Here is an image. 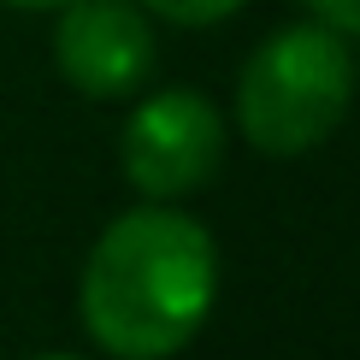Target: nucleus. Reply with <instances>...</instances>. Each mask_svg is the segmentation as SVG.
<instances>
[{"label": "nucleus", "mask_w": 360, "mask_h": 360, "mask_svg": "<svg viewBox=\"0 0 360 360\" xmlns=\"http://www.w3.org/2000/svg\"><path fill=\"white\" fill-rule=\"evenodd\" d=\"M313 24L337 30V36H360V0H307Z\"/></svg>", "instance_id": "6"}, {"label": "nucleus", "mask_w": 360, "mask_h": 360, "mask_svg": "<svg viewBox=\"0 0 360 360\" xmlns=\"http://www.w3.org/2000/svg\"><path fill=\"white\" fill-rule=\"evenodd\" d=\"M118 166L130 189L148 201H177V195L207 189L224 166V118L195 89H160L124 118L118 136Z\"/></svg>", "instance_id": "3"}, {"label": "nucleus", "mask_w": 360, "mask_h": 360, "mask_svg": "<svg viewBox=\"0 0 360 360\" xmlns=\"http://www.w3.org/2000/svg\"><path fill=\"white\" fill-rule=\"evenodd\" d=\"M0 6H18V12H53V6H71V0H0Z\"/></svg>", "instance_id": "7"}, {"label": "nucleus", "mask_w": 360, "mask_h": 360, "mask_svg": "<svg viewBox=\"0 0 360 360\" xmlns=\"http://www.w3.org/2000/svg\"><path fill=\"white\" fill-rule=\"evenodd\" d=\"M219 295V248L201 219L172 201L118 213L77 278L83 331L112 360H172L207 325Z\"/></svg>", "instance_id": "1"}, {"label": "nucleus", "mask_w": 360, "mask_h": 360, "mask_svg": "<svg viewBox=\"0 0 360 360\" xmlns=\"http://www.w3.org/2000/svg\"><path fill=\"white\" fill-rule=\"evenodd\" d=\"M36 360H77V354H36Z\"/></svg>", "instance_id": "8"}, {"label": "nucleus", "mask_w": 360, "mask_h": 360, "mask_svg": "<svg viewBox=\"0 0 360 360\" xmlns=\"http://www.w3.org/2000/svg\"><path fill=\"white\" fill-rule=\"evenodd\" d=\"M354 101L349 36L325 24H283L248 53L236 77V124L272 160H295L331 142Z\"/></svg>", "instance_id": "2"}, {"label": "nucleus", "mask_w": 360, "mask_h": 360, "mask_svg": "<svg viewBox=\"0 0 360 360\" xmlns=\"http://www.w3.org/2000/svg\"><path fill=\"white\" fill-rule=\"evenodd\" d=\"M142 12H154V18H166L177 30H207L219 18H231V12H243L248 0H136Z\"/></svg>", "instance_id": "5"}, {"label": "nucleus", "mask_w": 360, "mask_h": 360, "mask_svg": "<svg viewBox=\"0 0 360 360\" xmlns=\"http://www.w3.org/2000/svg\"><path fill=\"white\" fill-rule=\"evenodd\" d=\"M154 24L136 0H71L59 6L53 65L89 101H124L154 77Z\"/></svg>", "instance_id": "4"}]
</instances>
